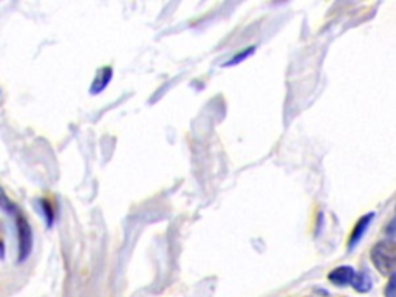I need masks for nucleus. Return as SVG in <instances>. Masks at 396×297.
Returning <instances> with one entry per match:
<instances>
[{
  "mask_svg": "<svg viewBox=\"0 0 396 297\" xmlns=\"http://www.w3.org/2000/svg\"><path fill=\"white\" fill-rule=\"evenodd\" d=\"M372 277L370 274L367 271H360L358 273V277L355 280V284H353V288L356 289L358 293H369L372 289Z\"/></svg>",
  "mask_w": 396,
  "mask_h": 297,
  "instance_id": "obj_6",
  "label": "nucleus"
},
{
  "mask_svg": "<svg viewBox=\"0 0 396 297\" xmlns=\"http://www.w3.org/2000/svg\"><path fill=\"white\" fill-rule=\"evenodd\" d=\"M358 273L351 266H337L328 274V280L336 287H349L355 284Z\"/></svg>",
  "mask_w": 396,
  "mask_h": 297,
  "instance_id": "obj_3",
  "label": "nucleus"
},
{
  "mask_svg": "<svg viewBox=\"0 0 396 297\" xmlns=\"http://www.w3.org/2000/svg\"><path fill=\"white\" fill-rule=\"evenodd\" d=\"M386 297H396V273L390 275L387 288H386Z\"/></svg>",
  "mask_w": 396,
  "mask_h": 297,
  "instance_id": "obj_9",
  "label": "nucleus"
},
{
  "mask_svg": "<svg viewBox=\"0 0 396 297\" xmlns=\"http://www.w3.org/2000/svg\"><path fill=\"white\" fill-rule=\"evenodd\" d=\"M36 206L39 208L40 214L44 215V218H45L47 228H50V226H53V222H54V211H53L52 203H50L48 200H45V198H40V200L36 201Z\"/></svg>",
  "mask_w": 396,
  "mask_h": 297,
  "instance_id": "obj_7",
  "label": "nucleus"
},
{
  "mask_svg": "<svg viewBox=\"0 0 396 297\" xmlns=\"http://www.w3.org/2000/svg\"><path fill=\"white\" fill-rule=\"evenodd\" d=\"M112 76H113V70L110 67H104L99 70L93 84H91V89H90L91 95L101 93V91L109 86V82L112 81Z\"/></svg>",
  "mask_w": 396,
  "mask_h": 297,
  "instance_id": "obj_5",
  "label": "nucleus"
},
{
  "mask_svg": "<svg viewBox=\"0 0 396 297\" xmlns=\"http://www.w3.org/2000/svg\"><path fill=\"white\" fill-rule=\"evenodd\" d=\"M372 260L381 274L396 273V243L390 240L379 242L372 251Z\"/></svg>",
  "mask_w": 396,
  "mask_h": 297,
  "instance_id": "obj_2",
  "label": "nucleus"
},
{
  "mask_svg": "<svg viewBox=\"0 0 396 297\" xmlns=\"http://www.w3.org/2000/svg\"><path fill=\"white\" fill-rule=\"evenodd\" d=\"M254 52H256V47H247V48H243L242 52L240 53H237L236 56H232V58L224 63V67H232V66H237V63H240V62H243L245 59H247L250 58V56H252L254 54Z\"/></svg>",
  "mask_w": 396,
  "mask_h": 297,
  "instance_id": "obj_8",
  "label": "nucleus"
},
{
  "mask_svg": "<svg viewBox=\"0 0 396 297\" xmlns=\"http://www.w3.org/2000/svg\"><path fill=\"white\" fill-rule=\"evenodd\" d=\"M373 218H374L373 212L359 218V222L355 226V229L351 231V236H350V240H349V250H355L358 243L360 242V240H363V237L365 236V232H367V229H369V226H370Z\"/></svg>",
  "mask_w": 396,
  "mask_h": 297,
  "instance_id": "obj_4",
  "label": "nucleus"
},
{
  "mask_svg": "<svg viewBox=\"0 0 396 297\" xmlns=\"http://www.w3.org/2000/svg\"><path fill=\"white\" fill-rule=\"evenodd\" d=\"M0 208L5 212L6 215L11 217V220L16 226L17 232V261L19 264H24V261L30 257V254L33 251V229L30 223H28L26 217L24 215L22 209H20L16 203H13L8 197L2 192V198H0Z\"/></svg>",
  "mask_w": 396,
  "mask_h": 297,
  "instance_id": "obj_1",
  "label": "nucleus"
}]
</instances>
